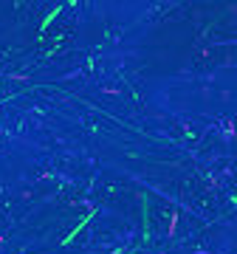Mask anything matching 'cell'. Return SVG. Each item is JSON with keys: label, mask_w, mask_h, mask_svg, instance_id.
Masks as SVG:
<instances>
[{"label": "cell", "mask_w": 237, "mask_h": 254, "mask_svg": "<svg viewBox=\"0 0 237 254\" xmlns=\"http://www.w3.org/2000/svg\"><path fill=\"white\" fill-rule=\"evenodd\" d=\"M90 218H93V215H85V218L79 220L77 226H74V229L68 231V237H62V246H68V243H74V237H77L79 231H82V229H85V226H88V223H90Z\"/></svg>", "instance_id": "cell-1"}, {"label": "cell", "mask_w": 237, "mask_h": 254, "mask_svg": "<svg viewBox=\"0 0 237 254\" xmlns=\"http://www.w3.org/2000/svg\"><path fill=\"white\" fill-rule=\"evenodd\" d=\"M59 12H62V6H56L54 12H51V14H48V17H45V20H43V25H40V31H43V34H45V28L51 25V20H54V17H56V14H59Z\"/></svg>", "instance_id": "cell-2"}]
</instances>
